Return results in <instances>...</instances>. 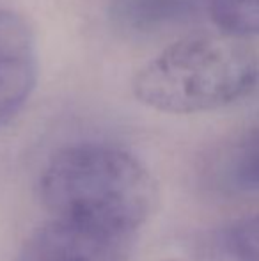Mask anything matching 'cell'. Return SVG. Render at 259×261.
<instances>
[{
	"mask_svg": "<svg viewBox=\"0 0 259 261\" xmlns=\"http://www.w3.org/2000/svg\"><path fill=\"white\" fill-rule=\"evenodd\" d=\"M259 82V54L245 38H183L148 61L131 89L142 105L167 114H199L242 100Z\"/></svg>",
	"mask_w": 259,
	"mask_h": 261,
	"instance_id": "2",
	"label": "cell"
},
{
	"mask_svg": "<svg viewBox=\"0 0 259 261\" xmlns=\"http://www.w3.org/2000/svg\"><path fill=\"white\" fill-rule=\"evenodd\" d=\"M133 234L55 219L23 242L16 261H128Z\"/></svg>",
	"mask_w": 259,
	"mask_h": 261,
	"instance_id": "3",
	"label": "cell"
},
{
	"mask_svg": "<svg viewBox=\"0 0 259 261\" xmlns=\"http://www.w3.org/2000/svg\"><path fill=\"white\" fill-rule=\"evenodd\" d=\"M38 82V45L21 14L0 9V128L25 107Z\"/></svg>",
	"mask_w": 259,
	"mask_h": 261,
	"instance_id": "4",
	"label": "cell"
},
{
	"mask_svg": "<svg viewBox=\"0 0 259 261\" xmlns=\"http://www.w3.org/2000/svg\"><path fill=\"white\" fill-rule=\"evenodd\" d=\"M225 249L235 261H259V215L229 227Z\"/></svg>",
	"mask_w": 259,
	"mask_h": 261,
	"instance_id": "7",
	"label": "cell"
},
{
	"mask_svg": "<svg viewBox=\"0 0 259 261\" xmlns=\"http://www.w3.org/2000/svg\"><path fill=\"white\" fill-rule=\"evenodd\" d=\"M39 197L55 219L135 234L155 208L153 176L133 155L105 144L61 149L39 176Z\"/></svg>",
	"mask_w": 259,
	"mask_h": 261,
	"instance_id": "1",
	"label": "cell"
},
{
	"mask_svg": "<svg viewBox=\"0 0 259 261\" xmlns=\"http://www.w3.org/2000/svg\"><path fill=\"white\" fill-rule=\"evenodd\" d=\"M215 25L240 38L259 36V0H211Z\"/></svg>",
	"mask_w": 259,
	"mask_h": 261,
	"instance_id": "5",
	"label": "cell"
},
{
	"mask_svg": "<svg viewBox=\"0 0 259 261\" xmlns=\"http://www.w3.org/2000/svg\"><path fill=\"white\" fill-rule=\"evenodd\" d=\"M227 171L236 187L259 190V128L250 132L235 148Z\"/></svg>",
	"mask_w": 259,
	"mask_h": 261,
	"instance_id": "6",
	"label": "cell"
}]
</instances>
